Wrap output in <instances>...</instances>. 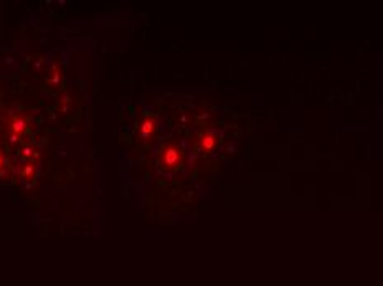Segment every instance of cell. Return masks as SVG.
Returning a JSON list of instances; mask_svg holds the SVG:
<instances>
[{"label":"cell","mask_w":383,"mask_h":286,"mask_svg":"<svg viewBox=\"0 0 383 286\" xmlns=\"http://www.w3.org/2000/svg\"><path fill=\"white\" fill-rule=\"evenodd\" d=\"M157 133V119L152 116H144L139 123V138L147 141Z\"/></svg>","instance_id":"cell-2"},{"label":"cell","mask_w":383,"mask_h":286,"mask_svg":"<svg viewBox=\"0 0 383 286\" xmlns=\"http://www.w3.org/2000/svg\"><path fill=\"white\" fill-rule=\"evenodd\" d=\"M3 165V160H2V155H0V167Z\"/></svg>","instance_id":"cell-5"},{"label":"cell","mask_w":383,"mask_h":286,"mask_svg":"<svg viewBox=\"0 0 383 286\" xmlns=\"http://www.w3.org/2000/svg\"><path fill=\"white\" fill-rule=\"evenodd\" d=\"M216 144H218V138L213 133H203L198 139V147L203 150V152H211Z\"/></svg>","instance_id":"cell-3"},{"label":"cell","mask_w":383,"mask_h":286,"mask_svg":"<svg viewBox=\"0 0 383 286\" xmlns=\"http://www.w3.org/2000/svg\"><path fill=\"white\" fill-rule=\"evenodd\" d=\"M25 128H27V124H25L23 119H15L13 124H12V131L17 133V134H22L25 131Z\"/></svg>","instance_id":"cell-4"},{"label":"cell","mask_w":383,"mask_h":286,"mask_svg":"<svg viewBox=\"0 0 383 286\" xmlns=\"http://www.w3.org/2000/svg\"><path fill=\"white\" fill-rule=\"evenodd\" d=\"M182 164H184L182 147L174 141L165 143L159 154V167L162 169L164 172H175V170L182 167Z\"/></svg>","instance_id":"cell-1"}]
</instances>
